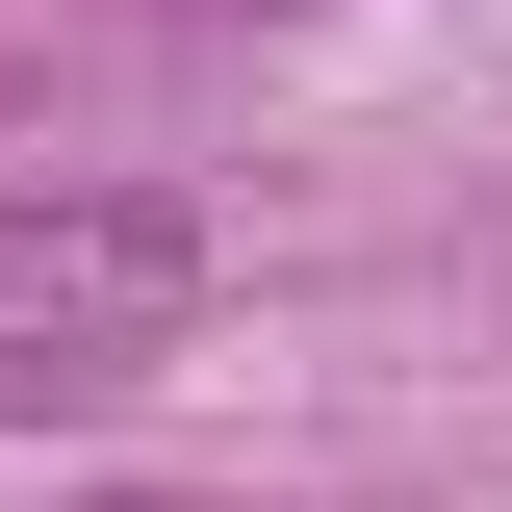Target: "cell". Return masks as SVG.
<instances>
[{
	"mask_svg": "<svg viewBox=\"0 0 512 512\" xmlns=\"http://www.w3.org/2000/svg\"><path fill=\"white\" fill-rule=\"evenodd\" d=\"M0 282L154 333V308H205V205H180V180H0Z\"/></svg>",
	"mask_w": 512,
	"mask_h": 512,
	"instance_id": "6da1fadb",
	"label": "cell"
},
{
	"mask_svg": "<svg viewBox=\"0 0 512 512\" xmlns=\"http://www.w3.org/2000/svg\"><path fill=\"white\" fill-rule=\"evenodd\" d=\"M103 384H128V333H103V308H52V333H0V410H103Z\"/></svg>",
	"mask_w": 512,
	"mask_h": 512,
	"instance_id": "7a4b0ae2",
	"label": "cell"
}]
</instances>
